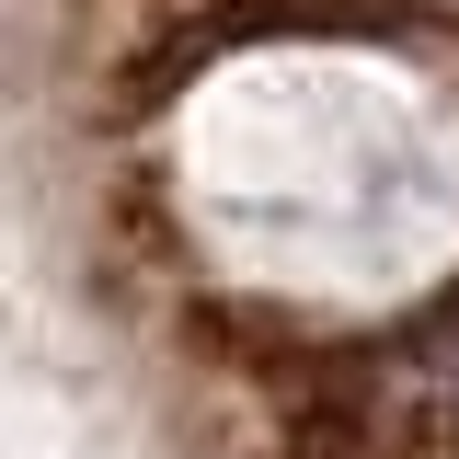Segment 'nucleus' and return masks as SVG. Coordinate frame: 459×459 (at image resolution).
<instances>
[{"mask_svg":"<svg viewBox=\"0 0 459 459\" xmlns=\"http://www.w3.org/2000/svg\"><path fill=\"white\" fill-rule=\"evenodd\" d=\"M276 459H391V413L368 391H310L299 413H287Z\"/></svg>","mask_w":459,"mask_h":459,"instance_id":"obj_1","label":"nucleus"}]
</instances>
